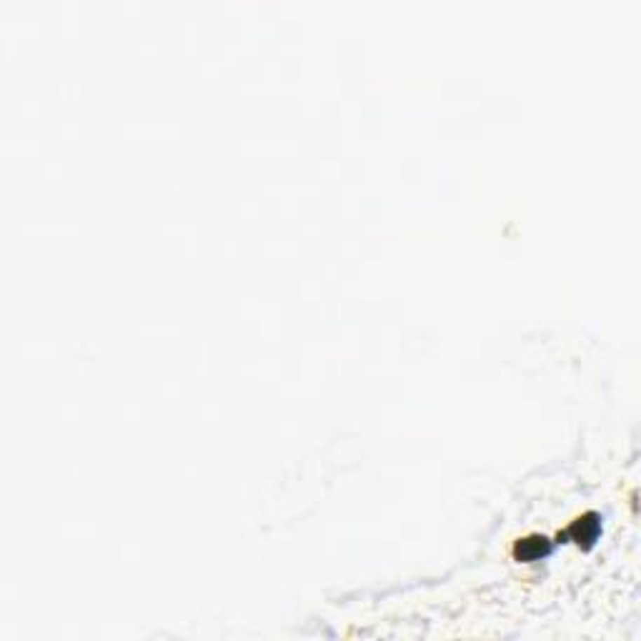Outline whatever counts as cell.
I'll return each mask as SVG.
<instances>
[{
  "label": "cell",
  "mask_w": 641,
  "mask_h": 641,
  "mask_svg": "<svg viewBox=\"0 0 641 641\" xmlns=\"http://www.w3.org/2000/svg\"><path fill=\"white\" fill-rule=\"evenodd\" d=\"M566 534H576V541L581 544V539H583V544L589 546V544L596 539V534H599V521H596L594 513H589V516L579 519L574 526H569V529H566ZM566 534H564V537H566Z\"/></svg>",
  "instance_id": "cell-1"
},
{
  "label": "cell",
  "mask_w": 641,
  "mask_h": 641,
  "mask_svg": "<svg viewBox=\"0 0 641 641\" xmlns=\"http://www.w3.org/2000/svg\"><path fill=\"white\" fill-rule=\"evenodd\" d=\"M516 554H519L521 561H534V559H544L548 554V544L546 539H524V541L516 546Z\"/></svg>",
  "instance_id": "cell-2"
}]
</instances>
